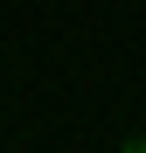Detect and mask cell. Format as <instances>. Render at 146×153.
<instances>
[{
	"mask_svg": "<svg viewBox=\"0 0 146 153\" xmlns=\"http://www.w3.org/2000/svg\"><path fill=\"white\" fill-rule=\"evenodd\" d=\"M125 153H146V139H132V146H125Z\"/></svg>",
	"mask_w": 146,
	"mask_h": 153,
	"instance_id": "obj_1",
	"label": "cell"
}]
</instances>
